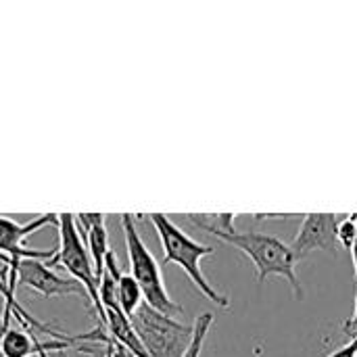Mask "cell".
I'll use <instances>...</instances> for the list:
<instances>
[{
    "mask_svg": "<svg viewBox=\"0 0 357 357\" xmlns=\"http://www.w3.org/2000/svg\"><path fill=\"white\" fill-rule=\"evenodd\" d=\"M234 218H236L234 213H222V215H215V224H213L207 220V215H188V220L197 228L213 234L222 243H226V245L238 249L243 255H247L257 270L259 287L266 282L268 276H282L289 280L295 295L301 299L303 289H301V282L297 276V259H295L291 247L270 234L238 232L234 228Z\"/></svg>",
    "mask_w": 357,
    "mask_h": 357,
    "instance_id": "cell-1",
    "label": "cell"
},
{
    "mask_svg": "<svg viewBox=\"0 0 357 357\" xmlns=\"http://www.w3.org/2000/svg\"><path fill=\"white\" fill-rule=\"evenodd\" d=\"M149 218H151V222H153V226H155V230L159 234L161 247H163V264H176V266H180L186 272V276L192 280V284L211 303H215L222 310H228L230 307V299L224 297L222 293H218L209 284V280L205 278V274L201 270V259L213 255L215 249L213 247H207V245H201L195 238H190L182 228H178L163 213H151Z\"/></svg>",
    "mask_w": 357,
    "mask_h": 357,
    "instance_id": "cell-2",
    "label": "cell"
},
{
    "mask_svg": "<svg viewBox=\"0 0 357 357\" xmlns=\"http://www.w3.org/2000/svg\"><path fill=\"white\" fill-rule=\"evenodd\" d=\"M121 228L126 234V249H128V259H130V276L138 282L144 303L151 305L153 310L165 314V316H180L182 314V305L176 303L163 282L161 276V268L155 259V255L149 251V247L144 245V241L140 238L136 226H134V218L130 213L121 215Z\"/></svg>",
    "mask_w": 357,
    "mask_h": 357,
    "instance_id": "cell-3",
    "label": "cell"
},
{
    "mask_svg": "<svg viewBox=\"0 0 357 357\" xmlns=\"http://www.w3.org/2000/svg\"><path fill=\"white\" fill-rule=\"evenodd\" d=\"M56 264H61L73 276V280L86 291L90 305L98 314V326L107 331V316L98 297V278L94 274L92 257L77 230L73 213H59V249L54 251L52 259L46 261V266L54 268Z\"/></svg>",
    "mask_w": 357,
    "mask_h": 357,
    "instance_id": "cell-4",
    "label": "cell"
},
{
    "mask_svg": "<svg viewBox=\"0 0 357 357\" xmlns=\"http://www.w3.org/2000/svg\"><path fill=\"white\" fill-rule=\"evenodd\" d=\"M132 326L151 357H184L192 341V326L142 303L132 316Z\"/></svg>",
    "mask_w": 357,
    "mask_h": 357,
    "instance_id": "cell-5",
    "label": "cell"
},
{
    "mask_svg": "<svg viewBox=\"0 0 357 357\" xmlns=\"http://www.w3.org/2000/svg\"><path fill=\"white\" fill-rule=\"evenodd\" d=\"M6 270L17 274V282L23 284L25 289L42 295L44 299H54V297H67V295H82L88 297L86 291L69 278H63L54 274L46 261L40 259H15L6 266Z\"/></svg>",
    "mask_w": 357,
    "mask_h": 357,
    "instance_id": "cell-6",
    "label": "cell"
},
{
    "mask_svg": "<svg viewBox=\"0 0 357 357\" xmlns=\"http://www.w3.org/2000/svg\"><path fill=\"white\" fill-rule=\"evenodd\" d=\"M59 226V215L56 213H44L40 218H36L33 222L27 224H19L15 220L8 218H0V261H4L6 266L15 259H40V261H50L54 251H31L25 249L21 243L33 234L36 230L44 228V226Z\"/></svg>",
    "mask_w": 357,
    "mask_h": 357,
    "instance_id": "cell-7",
    "label": "cell"
},
{
    "mask_svg": "<svg viewBox=\"0 0 357 357\" xmlns=\"http://www.w3.org/2000/svg\"><path fill=\"white\" fill-rule=\"evenodd\" d=\"M339 215L337 213H307L303 215V222L299 226V232L295 234L293 243L289 245L295 259L301 261L314 251H331L337 253L339 238Z\"/></svg>",
    "mask_w": 357,
    "mask_h": 357,
    "instance_id": "cell-8",
    "label": "cell"
},
{
    "mask_svg": "<svg viewBox=\"0 0 357 357\" xmlns=\"http://www.w3.org/2000/svg\"><path fill=\"white\" fill-rule=\"evenodd\" d=\"M13 310L4 307L2 324H0V357H38L40 351H63L69 347H77V341H44L40 343L27 331H17L10 326Z\"/></svg>",
    "mask_w": 357,
    "mask_h": 357,
    "instance_id": "cell-9",
    "label": "cell"
},
{
    "mask_svg": "<svg viewBox=\"0 0 357 357\" xmlns=\"http://www.w3.org/2000/svg\"><path fill=\"white\" fill-rule=\"evenodd\" d=\"M75 224L92 257L94 274L96 278H100V272L105 270V257L111 251L107 228H105V215L102 213H77Z\"/></svg>",
    "mask_w": 357,
    "mask_h": 357,
    "instance_id": "cell-10",
    "label": "cell"
},
{
    "mask_svg": "<svg viewBox=\"0 0 357 357\" xmlns=\"http://www.w3.org/2000/svg\"><path fill=\"white\" fill-rule=\"evenodd\" d=\"M117 297H119V307H121V312H123V316L128 320H132V316L144 303L142 291H140L138 282L130 274H121V280H119V287H117Z\"/></svg>",
    "mask_w": 357,
    "mask_h": 357,
    "instance_id": "cell-11",
    "label": "cell"
},
{
    "mask_svg": "<svg viewBox=\"0 0 357 357\" xmlns=\"http://www.w3.org/2000/svg\"><path fill=\"white\" fill-rule=\"evenodd\" d=\"M213 324V314H201L192 326V341L186 349V356L184 357H201L203 351V345H205V339L209 335V328Z\"/></svg>",
    "mask_w": 357,
    "mask_h": 357,
    "instance_id": "cell-12",
    "label": "cell"
},
{
    "mask_svg": "<svg viewBox=\"0 0 357 357\" xmlns=\"http://www.w3.org/2000/svg\"><path fill=\"white\" fill-rule=\"evenodd\" d=\"M337 238H339V245H343V249L351 251L357 238V213H349L343 220H339Z\"/></svg>",
    "mask_w": 357,
    "mask_h": 357,
    "instance_id": "cell-13",
    "label": "cell"
},
{
    "mask_svg": "<svg viewBox=\"0 0 357 357\" xmlns=\"http://www.w3.org/2000/svg\"><path fill=\"white\" fill-rule=\"evenodd\" d=\"M349 253H351V259H354V272H356V305H354V316L345 322V326H343V328H345L347 333H351V331H356L357 333V238ZM356 333H354V335H356Z\"/></svg>",
    "mask_w": 357,
    "mask_h": 357,
    "instance_id": "cell-14",
    "label": "cell"
},
{
    "mask_svg": "<svg viewBox=\"0 0 357 357\" xmlns=\"http://www.w3.org/2000/svg\"><path fill=\"white\" fill-rule=\"evenodd\" d=\"M326 357H357V333L351 337V341H349V343H345L343 347L335 349L331 356H326Z\"/></svg>",
    "mask_w": 357,
    "mask_h": 357,
    "instance_id": "cell-15",
    "label": "cell"
},
{
    "mask_svg": "<svg viewBox=\"0 0 357 357\" xmlns=\"http://www.w3.org/2000/svg\"><path fill=\"white\" fill-rule=\"evenodd\" d=\"M38 357H50V356H48V351H40V354H38Z\"/></svg>",
    "mask_w": 357,
    "mask_h": 357,
    "instance_id": "cell-16",
    "label": "cell"
}]
</instances>
